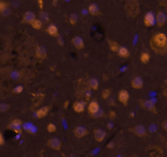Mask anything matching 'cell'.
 <instances>
[{"instance_id": "1", "label": "cell", "mask_w": 167, "mask_h": 157, "mask_svg": "<svg viewBox=\"0 0 167 157\" xmlns=\"http://www.w3.org/2000/svg\"><path fill=\"white\" fill-rule=\"evenodd\" d=\"M150 47L156 54L165 55L167 53V37L163 33H157L151 37Z\"/></svg>"}, {"instance_id": "2", "label": "cell", "mask_w": 167, "mask_h": 157, "mask_svg": "<svg viewBox=\"0 0 167 157\" xmlns=\"http://www.w3.org/2000/svg\"><path fill=\"white\" fill-rule=\"evenodd\" d=\"M127 3L125 5V9L127 14L130 16H137L139 10V6L137 1V0H127Z\"/></svg>"}, {"instance_id": "3", "label": "cell", "mask_w": 167, "mask_h": 157, "mask_svg": "<svg viewBox=\"0 0 167 157\" xmlns=\"http://www.w3.org/2000/svg\"><path fill=\"white\" fill-rule=\"evenodd\" d=\"M140 106L142 109H145L150 113H152L154 114H157V110L154 103L152 102L150 100H140L138 101Z\"/></svg>"}, {"instance_id": "4", "label": "cell", "mask_w": 167, "mask_h": 157, "mask_svg": "<svg viewBox=\"0 0 167 157\" xmlns=\"http://www.w3.org/2000/svg\"><path fill=\"white\" fill-rule=\"evenodd\" d=\"M129 131L133 133L135 136L139 138H144L147 136V130L142 125H137L133 128L130 129Z\"/></svg>"}, {"instance_id": "5", "label": "cell", "mask_w": 167, "mask_h": 157, "mask_svg": "<svg viewBox=\"0 0 167 157\" xmlns=\"http://www.w3.org/2000/svg\"><path fill=\"white\" fill-rule=\"evenodd\" d=\"M47 145L54 150L60 151L62 146V142L60 138L54 137L49 139L47 141Z\"/></svg>"}, {"instance_id": "6", "label": "cell", "mask_w": 167, "mask_h": 157, "mask_svg": "<svg viewBox=\"0 0 167 157\" xmlns=\"http://www.w3.org/2000/svg\"><path fill=\"white\" fill-rule=\"evenodd\" d=\"M22 125V122L20 119H15L8 125L7 128L12 130L17 134H21L22 132L21 129Z\"/></svg>"}, {"instance_id": "7", "label": "cell", "mask_w": 167, "mask_h": 157, "mask_svg": "<svg viewBox=\"0 0 167 157\" xmlns=\"http://www.w3.org/2000/svg\"><path fill=\"white\" fill-rule=\"evenodd\" d=\"M106 132L102 129H95L93 130V138L97 142H102L105 140Z\"/></svg>"}, {"instance_id": "8", "label": "cell", "mask_w": 167, "mask_h": 157, "mask_svg": "<svg viewBox=\"0 0 167 157\" xmlns=\"http://www.w3.org/2000/svg\"><path fill=\"white\" fill-rule=\"evenodd\" d=\"M129 93L126 90H121L118 93V100L124 106H127L129 100Z\"/></svg>"}, {"instance_id": "9", "label": "cell", "mask_w": 167, "mask_h": 157, "mask_svg": "<svg viewBox=\"0 0 167 157\" xmlns=\"http://www.w3.org/2000/svg\"><path fill=\"white\" fill-rule=\"evenodd\" d=\"M88 130L82 126H78L74 129L73 134L76 138H82L88 136L89 134Z\"/></svg>"}, {"instance_id": "10", "label": "cell", "mask_w": 167, "mask_h": 157, "mask_svg": "<svg viewBox=\"0 0 167 157\" xmlns=\"http://www.w3.org/2000/svg\"><path fill=\"white\" fill-rule=\"evenodd\" d=\"M155 15L152 12H147L144 18V24L145 26L150 28L155 24Z\"/></svg>"}, {"instance_id": "11", "label": "cell", "mask_w": 167, "mask_h": 157, "mask_svg": "<svg viewBox=\"0 0 167 157\" xmlns=\"http://www.w3.org/2000/svg\"><path fill=\"white\" fill-rule=\"evenodd\" d=\"M130 85L135 90L142 89L144 87V81L143 79L140 76H136L134 77L130 82Z\"/></svg>"}, {"instance_id": "12", "label": "cell", "mask_w": 167, "mask_h": 157, "mask_svg": "<svg viewBox=\"0 0 167 157\" xmlns=\"http://www.w3.org/2000/svg\"><path fill=\"white\" fill-rule=\"evenodd\" d=\"M99 110H100V106L97 101H92L89 103L88 106V111L90 114L96 115L99 113Z\"/></svg>"}, {"instance_id": "13", "label": "cell", "mask_w": 167, "mask_h": 157, "mask_svg": "<svg viewBox=\"0 0 167 157\" xmlns=\"http://www.w3.org/2000/svg\"><path fill=\"white\" fill-rule=\"evenodd\" d=\"M71 42L75 46V47L76 49H78V50L82 49L85 46L84 40H82V38L78 37V36H76V37H75L74 38H73V39L71 40Z\"/></svg>"}, {"instance_id": "14", "label": "cell", "mask_w": 167, "mask_h": 157, "mask_svg": "<svg viewBox=\"0 0 167 157\" xmlns=\"http://www.w3.org/2000/svg\"><path fill=\"white\" fill-rule=\"evenodd\" d=\"M156 21L157 24L159 28H162V27H163L165 25L166 21V16L163 12H158L156 15Z\"/></svg>"}, {"instance_id": "15", "label": "cell", "mask_w": 167, "mask_h": 157, "mask_svg": "<svg viewBox=\"0 0 167 157\" xmlns=\"http://www.w3.org/2000/svg\"><path fill=\"white\" fill-rule=\"evenodd\" d=\"M47 32L50 36H51L52 37L58 38L60 37L59 30H58L57 26L54 24H50L48 25L47 29Z\"/></svg>"}, {"instance_id": "16", "label": "cell", "mask_w": 167, "mask_h": 157, "mask_svg": "<svg viewBox=\"0 0 167 157\" xmlns=\"http://www.w3.org/2000/svg\"><path fill=\"white\" fill-rule=\"evenodd\" d=\"M35 19V15L32 11H27L24 13L22 18V22L25 24H30Z\"/></svg>"}, {"instance_id": "17", "label": "cell", "mask_w": 167, "mask_h": 157, "mask_svg": "<svg viewBox=\"0 0 167 157\" xmlns=\"http://www.w3.org/2000/svg\"><path fill=\"white\" fill-rule=\"evenodd\" d=\"M35 53H36V55H37V57L39 58V59H44L47 57V51L46 50V49H45L43 46H39L36 47Z\"/></svg>"}, {"instance_id": "18", "label": "cell", "mask_w": 167, "mask_h": 157, "mask_svg": "<svg viewBox=\"0 0 167 157\" xmlns=\"http://www.w3.org/2000/svg\"><path fill=\"white\" fill-rule=\"evenodd\" d=\"M85 104L82 101H76L73 105V110L77 113H82L85 110Z\"/></svg>"}, {"instance_id": "19", "label": "cell", "mask_w": 167, "mask_h": 157, "mask_svg": "<svg viewBox=\"0 0 167 157\" xmlns=\"http://www.w3.org/2000/svg\"><path fill=\"white\" fill-rule=\"evenodd\" d=\"M50 110V107L48 106H45L42 107V108L39 109L36 111V116L38 118H44L46 116Z\"/></svg>"}, {"instance_id": "20", "label": "cell", "mask_w": 167, "mask_h": 157, "mask_svg": "<svg viewBox=\"0 0 167 157\" xmlns=\"http://www.w3.org/2000/svg\"><path fill=\"white\" fill-rule=\"evenodd\" d=\"M88 12L90 15L94 16H99L100 15V10H99L98 6L96 3L90 4L88 6Z\"/></svg>"}, {"instance_id": "21", "label": "cell", "mask_w": 167, "mask_h": 157, "mask_svg": "<svg viewBox=\"0 0 167 157\" xmlns=\"http://www.w3.org/2000/svg\"><path fill=\"white\" fill-rule=\"evenodd\" d=\"M108 46H109V48L110 49V50L112 51L118 53L121 47L118 42L114 41V40H108Z\"/></svg>"}, {"instance_id": "22", "label": "cell", "mask_w": 167, "mask_h": 157, "mask_svg": "<svg viewBox=\"0 0 167 157\" xmlns=\"http://www.w3.org/2000/svg\"><path fill=\"white\" fill-rule=\"evenodd\" d=\"M118 53L120 57L124 58V59H127L130 56V52L128 50V49L124 46L120 47L119 51H118Z\"/></svg>"}, {"instance_id": "23", "label": "cell", "mask_w": 167, "mask_h": 157, "mask_svg": "<svg viewBox=\"0 0 167 157\" xmlns=\"http://www.w3.org/2000/svg\"><path fill=\"white\" fill-rule=\"evenodd\" d=\"M150 59H151V56L147 52L142 53L141 57H140V61H141V62L144 64H148V62H150Z\"/></svg>"}, {"instance_id": "24", "label": "cell", "mask_w": 167, "mask_h": 157, "mask_svg": "<svg viewBox=\"0 0 167 157\" xmlns=\"http://www.w3.org/2000/svg\"><path fill=\"white\" fill-rule=\"evenodd\" d=\"M30 25H31V27L35 29H37V30H39L42 28V26H43V24H42V21H40V20L39 19H35L30 24Z\"/></svg>"}, {"instance_id": "25", "label": "cell", "mask_w": 167, "mask_h": 157, "mask_svg": "<svg viewBox=\"0 0 167 157\" xmlns=\"http://www.w3.org/2000/svg\"><path fill=\"white\" fill-rule=\"evenodd\" d=\"M89 86L90 88L93 90H97L99 89V82L96 79H91L89 81Z\"/></svg>"}, {"instance_id": "26", "label": "cell", "mask_w": 167, "mask_h": 157, "mask_svg": "<svg viewBox=\"0 0 167 157\" xmlns=\"http://www.w3.org/2000/svg\"><path fill=\"white\" fill-rule=\"evenodd\" d=\"M111 90L110 88H106L103 90L101 93V97L103 100H108L111 95Z\"/></svg>"}, {"instance_id": "27", "label": "cell", "mask_w": 167, "mask_h": 157, "mask_svg": "<svg viewBox=\"0 0 167 157\" xmlns=\"http://www.w3.org/2000/svg\"><path fill=\"white\" fill-rule=\"evenodd\" d=\"M78 16L76 15V14H75V13H73V14H71L69 16V22L70 24L72 25H76V24H77V21H78Z\"/></svg>"}, {"instance_id": "28", "label": "cell", "mask_w": 167, "mask_h": 157, "mask_svg": "<svg viewBox=\"0 0 167 157\" xmlns=\"http://www.w3.org/2000/svg\"><path fill=\"white\" fill-rule=\"evenodd\" d=\"M47 131L50 133H54L57 130V127L55 125L52 123H49L47 126Z\"/></svg>"}, {"instance_id": "29", "label": "cell", "mask_w": 167, "mask_h": 157, "mask_svg": "<svg viewBox=\"0 0 167 157\" xmlns=\"http://www.w3.org/2000/svg\"><path fill=\"white\" fill-rule=\"evenodd\" d=\"M9 4L4 1H1L0 2V12L3 13L4 11H5L8 9Z\"/></svg>"}, {"instance_id": "30", "label": "cell", "mask_w": 167, "mask_h": 157, "mask_svg": "<svg viewBox=\"0 0 167 157\" xmlns=\"http://www.w3.org/2000/svg\"><path fill=\"white\" fill-rule=\"evenodd\" d=\"M116 116H117V114L116 112L114 110H110L109 113H108V117H109V118L111 120H113V119H116Z\"/></svg>"}, {"instance_id": "31", "label": "cell", "mask_w": 167, "mask_h": 157, "mask_svg": "<svg viewBox=\"0 0 167 157\" xmlns=\"http://www.w3.org/2000/svg\"><path fill=\"white\" fill-rule=\"evenodd\" d=\"M23 90H24V87L21 86V85H20V86H18L16 88H15L13 92H14V93H15L19 94V93H20L21 92H22Z\"/></svg>"}, {"instance_id": "32", "label": "cell", "mask_w": 167, "mask_h": 157, "mask_svg": "<svg viewBox=\"0 0 167 157\" xmlns=\"http://www.w3.org/2000/svg\"><path fill=\"white\" fill-rule=\"evenodd\" d=\"M5 140H4L3 135V134L1 132L0 133V146H3L4 144H5Z\"/></svg>"}, {"instance_id": "33", "label": "cell", "mask_w": 167, "mask_h": 157, "mask_svg": "<svg viewBox=\"0 0 167 157\" xmlns=\"http://www.w3.org/2000/svg\"><path fill=\"white\" fill-rule=\"evenodd\" d=\"M8 109V106L5 104H2L0 106V110L1 112H5Z\"/></svg>"}, {"instance_id": "34", "label": "cell", "mask_w": 167, "mask_h": 157, "mask_svg": "<svg viewBox=\"0 0 167 157\" xmlns=\"http://www.w3.org/2000/svg\"><path fill=\"white\" fill-rule=\"evenodd\" d=\"M37 1H38V5L39 6V8L42 10L44 7V0H37Z\"/></svg>"}, {"instance_id": "35", "label": "cell", "mask_w": 167, "mask_h": 157, "mask_svg": "<svg viewBox=\"0 0 167 157\" xmlns=\"http://www.w3.org/2000/svg\"><path fill=\"white\" fill-rule=\"evenodd\" d=\"M162 127L166 132H167V120H165V121H164V122H162Z\"/></svg>"}, {"instance_id": "36", "label": "cell", "mask_w": 167, "mask_h": 157, "mask_svg": "<svg viewBox=\"0 0 167 157\" xmlns=\"http://www.w3.org/2000/svg\"><path fill=\"white\" fill-rule=\"evenodd\" d=\"M57 43H58V44H59L60 45V46H64V40H63V39L60 37H58L57 38Z\"/></svg>"}, {"instance_id": "37", "label": "cell", "mask_w": 167, "mask_h": 157, "mask_svg": "<svg viewBox=\"0 0 167 157\" xmlns=\"http://www.w3.org/2000/svg\"><path fill=\"white\" fill-rule=\"evenodd\" d=\"M69 103H70V101H68V100H67V101H65L64 102V105H63V106H64V108L65 109H67V108H68V106H69Z\"/></svg>"}, {"instance_id": "38", "label": "cell", "mask_w": 167, "mask_h": 157, "mask_svg": "<svg viewBox=\"0 0 167 157\" xmlns=\"http://www.w3.org/2000/svg\"><path fill=\"white\" fill-rule=\"evenodd\" d=\"M107 147L109 148V149H112V148L114 147V144L112 142L108 143V144H107Z\"/></svg>"}, {"instance_id": "39", "label": "cell", "mask_w": 167, "mask_h": 157, "mask_svg": "<svg viewBox=\"0 0 167 157\" xmlns=\"http://www.w3.org/2000/svg\"><path fill=\"white\" fill-rule=\"evenodd\" d=\"M112 127H113V125H112L111 123H108V126H107V127H108V129H112Z\"/></svg>"}, {"instance_id": "40", "label": "cell", "mask_w": 167, "mask_h": 157, "mask_svg": "<svg viewBox=\"0 0 167 157\" xmlns=\"http://www.w3.org/2000/svg\"><path fill=\"white\" fill-rule=\"evenodd\" d=\"M166 148H167V141H166Z\"/></svg>"}, {"instance_id": "41", "label": "cell", "mask_w": 167, "mask_h": 157, "mask_svg": "<svg viewBox=\"0 0 167 157\" xmlns=\"http://www.w3.org/2000/svg\"><path fill=\"white\" fill-rule=\"evenodd\" d=\"M123 1H127V0H123Z\"/></svg>"}]
</instances>
